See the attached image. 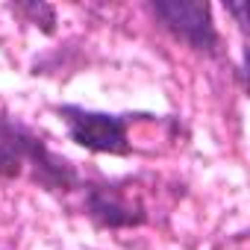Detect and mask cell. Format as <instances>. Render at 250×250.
I'll use <instances>...</instances> for the list:
<instances>
[{
  "label": "cell",
  "instance_id": "cell-1",
  "mask_svg": "<svg viewBox=\"0 0 250 250\" xmlns=\"http://www.w3.org/2000/svg\"><path fill=\"white\" fill-rule=\"evenodd\" d=\"M30 174L47 191H68L77 186V171L68 159L56 156L27 127L0 118V177Z\"/></svg>",
  "mask_w": 250,
  "mask_h": 250
},
{
  "label": "cell",
  "instance_id": "cell-2",
  "mask_svg": "<svg viewBox=\"0 0 250 250\" xmlns=\"http://www.w3.org/2000/svg\"><path fill=\"white\" fill-rule=\"evenodd\" d=\"M56 115L65 121L68 139L91 153H112L127 156L130 136H127V115H109L83 106H59Z\"/></svg>",
  "mask_w": 250,
  "mask_h": 250
},
{
  "label": "cell",
  "instance_id": "cell-3",
  "mask_svg": "<svg viewBox=\"0 0 250 250\" xmlns=\"http://www.w3.org/2000/svg\"><path fill=\"white\" fill-rule=\"evenodd\" d=\"M150 12L162 21L168 33H174L188 47L215 50L218 33H215L209 3H200V0H159V3L150 6Z\"/></svg>",
  "mask_w": 250,
  "mask_h": 250
},
{
  "label": "cell",
  "instance_id": "cell-4",
  "mask_svg": "<svg viewBox=\"0 0 250 250\" xmlns=\"http://www.w3.org/2000/svg\"><path fill=\"white\" fill-rule=\"evenodd\" d=\"M85 212L100 224V227H139L145 221L142 206L130 203L115 186H88L85 188Z\"/></svg>",
  "mask_w": 250,
  "mask_h": 250
}]
</instances>
